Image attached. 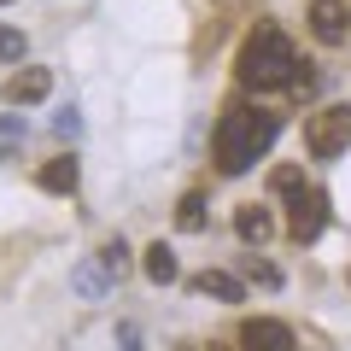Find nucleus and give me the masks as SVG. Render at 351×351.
<instances>
[{
    "label": "nucleus",
    "mask_w": 351,
    "mask_h": 351,
    "mask_svg": "<svg viewBox=\"0 0 351 351\" xmlns=\"http://www.w3.org/2000/svg\"><path fill=\"white\" fill-rule=\"evenodd\" d=\"M281 135V117L276 112H252V106H228L223 123L211 135V158L223 176H246L258 164V152H269V141Z\"/></svg>",
    "instance_id": "nucleus-1"
},
{
    "label": "nucleus",
    "mask_w": 351,
    "mask_h": 351,
    "mask_svg": "<svg viewBox=\"0 0 351 351\" xmlns=\"http://www.w3.org/2000/svg\"><path fill=\"white\" fill-rule=\"evenodd\" d=\"M234 71H240V82H246V88H293L299 53H293V41L281 36L276 24H258L246 41H240Z\"/></svg>",
    "instance_id": "nucleus-2"
},
{
    "label": "nucleus",
    "mask_w": 351,
    "mask_h": 351,
    "mask_svg": "<svg viewBox=\"0 0 351 351\" xmlns=\"http://www.w3.org/2000/svg\"><path fill=\"white\" fill-rule=\"evenodd\" d=\"M304 147L316 158H339L351 147V106H322L316 117H304Z\"/></svg>",
    "instance_id": "nucleus-3"
},
{
    "label": "nucleus",
    "mask_w": 351,
    "mask_h": 351,
    "mask_svg": "<svg viewBox=\"0 0 351 351\" xmlns=\"http://www.w3.org/2000/svg\"><path fill=\"white\" fill-rule=\"evenodd\" d=\"M322 228H328V193L304 182V188L287 199V234L299 240V246H311V240L322 234Z\"/></svg>",
    "instance_id": "nucleus-4"
},
{
    "label": "nucleus",
    "mask_w": 351,
    "mask_h": 351,
    "mask_svg": "<svg viewBox=\"0 0 351 351\" xmlns=\"http://www.w3.org/2000/svg\"><path fill=\"white\" fill-rule=\"evenodd\" d=\"M240 351H299V339H293V328L276 322V316H252V322L240 328Z\"/></svg>",
    "instance_id": "nucleus-5"
},
{
    "label": "nucleus",
    "mask_w": 351,
    "mask_h": 351,
    "mask_svg": "<svg viewBox=\"0 0 351 351\" xmlns=\"http://www.w3.org/2000/svg\"><path fill=\"white\" fill-rule=\"evenodd\" d=\"M311 36L322 47H339L351 36V6L346 0H311Z\"/></svg>",
    "instance_id": "nucleus-6"
},
{
    "label": "nucleus",
    "mask_w": 351,
    "mask_h": 351,
    "mask_svg": "<svg viewBox=\"0 0 351 351\" xmlns=\"http://www.w3.org/2000/svg\"><path fill=\"white\" fill-rule=\"evenodd\" d=\"M112 287H117V281H112V269L100 263V252H94V258H82V263L71 269V293H76V299H106Z\"/></svg>",
    "instance_id": "nucleus-7"
},
{
    "label": "nucleus",
    "mask_w": 351,
    "mask_h": 351,
    "mask_svg": "<svg viewBox=\"0 0 351 351\" xmlns=\"http://www.w3.org/2000/svg\"><path fill=\"white\" fill-rule=\"evenodd\" d=\"M47 88H53V71H36V64H24V71L6 82V106H36V100H47Z\"/></svg>",
    "instance_id": "nucleus-8"
},
{
    "label": "nucleus",
    "mask_w": 351,
    "mask_h": 351,
    "mask_svg": "<svg viewBox=\"0 0 351 351\" xmlns=\"http://www.w3.org/2000/svg\"><path fill=\"white\" fill-rule=\"evenodd\" d=\"M41 193H76V182H82V164H76V152H59V158L41 164Z\"/></svg>",
    "instance_id": "nucleus-9"
},
{
    "label": "nucleus",
    "mask_w": 351,
    "mask_h": 351,
    "mask_svg": "<svg viewBox=\"0 0 351 351\" xmlns=\"http://www.w3.org/2000/svg\"><path fill=\"white\" fill-rule=\"evenodd\" d=\"M141 276H147L152 287H170V281H182V263H176V252L164 246V240H152V246L141 252Z\"/></svg>",
    "instance_id": "nucleus-10"
},
{
    "label": "nucleus",
    "mask_w": 351,
    "mask_h": 351,
    "mask_svg": "<svg viewBox=\"0 0 351 351\" xmlns=\"http://www.w3.org/2000/svg\"><path fill=\"white\" fill-rule=\"evenodd\" d=\"M193 293L199 299H217V304H240L246 299V281H234L228 269H205V276H193Z\"/></svg>",
    "instance_id": "nucleus-11"
},
{
    "label": "nucleus",
    "mask_w": 351,
    "mask_h": 351,
    "mask_svg": "<svg viewBox=\"0 0 351 351\" xmlns=\"http://www.w3.org/2000/svg\"><path fill=\"white\" fill-rule=\"evenodd\" d=\"M234 234L246 240V246H263V240L276 234V217H269V205H240V211H234Z\"/></svg>",
    "instance_id": "nucleus-12"
},
{
    "label": "nucleus",
    "mask_w": 351,
    "mask_h": 351,
    "mask_svg": "<svg viewBox=\"0 0 351 351\" xmlns=\"http://www.w3.org/2000/svg\"><path fill=\"white\" fill-rule=\"evenodd\" d=\"M176 228H182V234H199V228H205V193H182V205H176Z\"/></svg>",
    "instance_id": "nucleus-13"
},
{
    "label": "nucleus",
    "mask_w": 351,
    "mask_h": 351,
    "mask_svg": "<svg viewBox=\"0 0 351 351\" xmlns=\"http://www.w3.org/2000/svg\"><path fill=\"white\" fill-rule=\"evenodd\" d=\"M24 141H29V123H24V117H0V158H18Z\"/></svg>",
    "instance_id": "nucleus-14"
},
{
    "label": "nucleus",
    "mask_w": 351,
    "mask_h": 351,
    "mask_svg": "<svg viewBox=\"0 0 351 351\" xmlns=\"http://www.w3.org/2000/svg\"><path fill=\"white\" fill-rule=\"evenodd\" d=\"M24 53H29L24 29H12V24H0V64H24Z\"/></svg>",
    "instance_id": "nucleus-15"
},
{
    "label": "nucleus",
    "mask_w": 351,
    "mask_h": 351,
    "mask_svg": "<svg viewBox=\"0 0 351 351\" xmlns=\"http://www.w3.org/2000/svg\"><path fill=\"white\" fill-rule=\"evenodd\" d=\"M269 188H276L281 199H293V193L304 188V164H276V176H269Z\"/></svg>",
    "instance_id": "nucleus-16"
},
{
    "label": "nucleus",
    "mask_w": 351,
    "mask_h": 351,
    "mask_svg": "<svg viewBox=\"0 0 351 351\" xmlns=\"http://www.w3.org/2000/svg\"><path fill=\"white\" fill-rule=\"evenodd\" d=\"M246 281L276 293V287H281V269H276V263H263V258H246Z\"/></svg>",
    "instance_id": "nucleus-17"
},
{
    "label": "nucleus",
    "mask_w": 351,
    "mask_h": 351,
    "mask_svg": "<svg viewBox=\"0 0 351 351\" xmlns=\"http://www.w3.org/2000/svg\"><path fill=\"white\" fill-rule=\"evenodd\" d=\"M100 263L112 269V281H123V269H129V246H123V240H106V246H100Z\"/></svg>",
    "instance_id": "nucleus-18"
},
{
    "label": "nucleus",
    "mask_w": 351,
    "mask_h": 351,
    "mask_svg": "<svg viewBox=\"0 0 351 351\" xmlns=\"http://www.w3.org/2000/svg\"><path fill=\"white\" fill-rule=\"evenodd\" d=\"M53 129H59L64 141H76V135H82V112H76V106H59V117H53Z\"/></svg>",
    "instance_id": "nucleus-19"
},
{
    "label": "nucleus",
    "mask_w": 351,
    "mask_h": 351,
    "mask_svg": "<svg viewBox=\"0 0 351 351\" xmlns=\"http://www.w3.org/2000/svg\"><path fill=\"white\" fill-rule=\"evenodd\" d=\"M117 351H141V328L135 322H117Z\"/></svg>",
    "instance_id": "nucleus-20"
},
{
    "label": "nucleus",
    "mask_w": 351,
    "mask_h": 351,
    "mask_svg": "<svg viewBox=\"0 0 351 351\" xmlns=\"http://www.w3.org/2000/svg\"><path fill=\"white\" fill-rule=\"evenodd\" d=\"M205 351H234V346H223V339H211V346H205Z\"/></svg>",
    "instance_id": "nucleus-21"
},
{
    "label": "nucleus",
    "mask_w": 351,
    "mask_h": 351,
    "mask_svg": "<svg viewBox=\"0 0 351 351\" xmlns=\"http://www.w3.org/2000/svg\"><path fill=\"white\" fill-rule=\"evenodd\" d=\"M0 6H12V0H0Z\"/></svg>",
    "instance_id": "nucleus-22"
}]
</instances>
